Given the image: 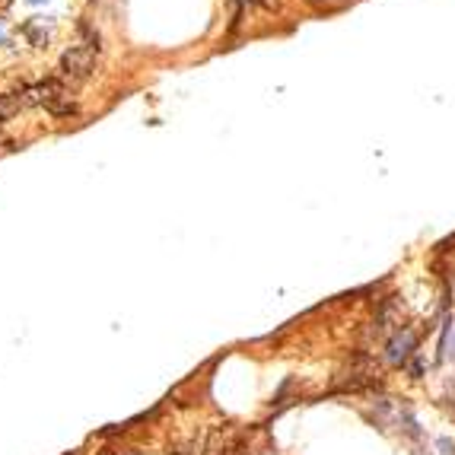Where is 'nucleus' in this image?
I'll list each match as a JSON object with an SVG mask.
<instances>
[{
	"label": "nucleus",
	"mask_w": 455,
	"mask_h": 455,
	"mask_svg": "<svg viewBox=\"0 0 455 455\" xmlns=\"http://www.w3.org/2000/svg\"><path fill=\"white\" fill-rule=\"evenodd\" d=\"M22 102L41 105V109H48L55 118H74L76 111H80L76 109V102L70 99L67 86H61L57 80H41V83H35V86H29Z\"/></svg>",
	"instance_id": "obj_1"
},
{
	"label": "nucleus",
	"mask_w": 455,
	"mask_h": 455,
	"mask_svg": "<svg viewBox=\"0 0 455 455\" xmlns=\"http://www.w3.org/2000/svg\"><path fill=\"white\" fill-rule=\"evenodd\" d=\"M414 347H417V331L414 328H398L386 344V363L405 366L407 360L414 357Z\"/></svg>",
	"instance_id": "obj_3"
},
{
	"label": "nucleus",
	"mask_w": 455,
	"mask_h": 455,
	"mask_svg": "<svg viewBox=\"0 0 455 455\" xmlns=\"http://www.w3.org/2000/svg\"><path fill=\"white\" fill-rule=\"evenodd\" d=\"M0 39H4V35H0Z\"/></svg>",
	"instance_id": "obj_6"
},
{
	"label": "nucleus",
	"mask_w": 455,
	"mask_h": 455,
	"mask_svg": "<svg viewBox=\"0 0 455 455\" xmlns=\"http://www.w3.org/2000/svg\"><path fill=\"white\" fill-rule=\"evenodd\" d=\"M22 105H26L22 102V96H16V93H0V124L20 115Z\"/></svg>",
	"instance_id": "obj_4"
},
{
	"label": "nucleus",
	"mask_w": 455,
	"mask_h": 455,
	"mask_svg": "<svg viewBox=\"0 0 455 455\" xmlns=\"http://www.w3.org/2000/svg\"><path fill=\"white\" fill-rule=\"evenodd\" d=\"M80 35H83V45H86V48H93V51H99L102 48V35H99V29H93L90 22H80Z\"/></svg>",
	"instance_id": "obj_5"
},
{
	"label": "nucleus",
	"mask_w": 455,
	"mask_h": 455,
	"mask_svg": "<svg viewBox=\"0 0 455 455\" xmlns=\"http://www.w3.org/2000/svg\"><path fill=\"white\" fill-rule=\"evenodd\" d=\"M96 55L99 51L86 48V45H76V48H67L61 55V74L70 76V80H86L96 70Z\"/></svg>",
	"instance_id": "obj_2"
}]
</instances>
